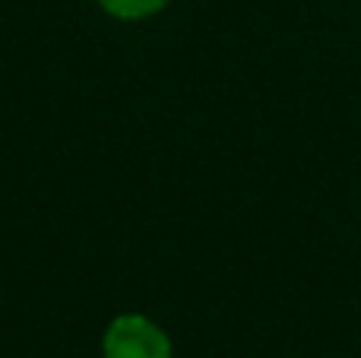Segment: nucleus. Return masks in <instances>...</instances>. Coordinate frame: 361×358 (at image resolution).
I'll return each instance as SVG.
<instances>
[{
    "label": "nucleus",
    "instance_id": "obj_1",
    "mask_svg": "<svg viewBox=\"0 0 361 358\" xmlns=\"http://www.w3.org/2000/svg\"><path fill=\"white\" fill-rule=\"evenodd\" d=\"M105 358H171V340L146 314H121L102 336Z\"/></svg>",
    "mask_w": 361,
    "mask_h": 358
},
{
    "label": "nucleus",
    "instance_id": "obj_2",
    "mask_svg": "<svg viewBox=\"0 0 361 358\" xmlns=\"http://www.w3.org/2000/svg\"><path fill=\"white\" fill-rule=\"evenodd\" d=\"M171 0H99V6L114 19H124V23H140V19H149L156 13H162Z\"/></svg>",
    "mask_w": 361,
    "mask_h": 358
}]
</instances>
